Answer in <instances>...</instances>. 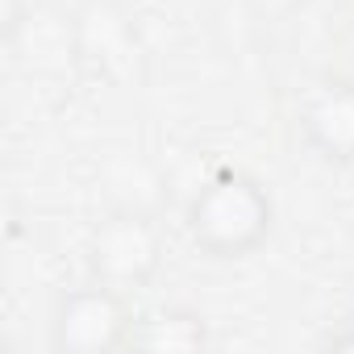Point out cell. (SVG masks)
I'll return each instance as SVG.
<instances>
[{
    "label": "cell",
    "mask_w": 354,
    "mask_h": 354,
    "mask_svg": "<svg viewBox=\"0 0 354 354\" xmlns=\"http://www.w3.org/2000/svg\"><path fill=\"white\" fill-rule=\"evenodd\" d=\"M133 346L154 354H192L209 346V325L192 308H154L133 325Z\"/></svg>",
    "instance_id": "6"
},
{
    "label": "cell",
    "mask_w": 354,
    "mask_h": 354,
    "mask_svg": "<svg viewBox=\"0 0 354 354\" xmlns=\"http://www.w3.org/2000/svg\"><path fill=\"white\" fill-rule=\"evenodd\" d=\"M162 230L142 209H117L109 213L92 238H88V271L96 283H109L117 292L146 288L162 267Z\"/></svg>",
    "instance_id": "2"
},
{
    "label": "cell",
    "mask_w": 354,
    "mask_h": 354,
    "mask_svg": "<svg viewBox=\"0 0 354 354\" xmlns=\"http://www.w3.org/2000/svg\"><path fill=\"white\" fill-rule=\"evenodd\" d=\"M275 221L267 188L246 171H217L188 205V238L209 259H246L254 254Z\"/></svg>",
    "instance_id": "1"
},
{
    "label": "cell",
    "mask_w": 354,
    "mask_h": 354,
    "mask_svg": "<svg viewBox=\"0 0 354 354\" xmlns=\"http://www.w3.org/2000/svg\"><path fill=\"white\" fill-rule=\"evenodd\" d=\"M133 325L129 292L92 279V288H75L55 304L50 346L63 354H109L133 346Z\"/></svg>",
    "instance_id": "3"
},
{
    "label": "cell",
    "mask_w": 354,
    "mask_h": 354,
    "mask_svg": "<svg viewBox=\"0 0 354 354\" xmlns=\"http://www.w3.org/2000/svg\"><path fill=\"white\" fill-rule=\"evenodd\" d=\"M75 59L92 67L100 80H129L142 59L138 26L129 21V13H121L117 5L84 9L75 17Z\"/></svg>",
    "instance_id": "4"
},
{
    "label": "cell",
    "mask_w": 354,
    "mask_h": 354,
    "mask_svg": "<svg viewBox=\"0 0 354 354\" xmlns=\"http://www.w3.org/2000/svg\"><path fill=\"white\" fill-rule=\"evenodd\" d=\"M300 129L321 158L350 167L354 162V80L321 84L300 109Z\"/></svg>",
    "instance_id": "5"
},
{
    "label": "cell",
    "mask_w": 354,
    "mask_h": 354,
    "mask_svg": "<svg viewBox=\"0 0 354 354\" xmlns=\"http://www.w3.org/2000/svg\"><path fill=\"white\" fill-rule=\"evenodd\" d=\"M333 346L337 350H354V300H350V313H346V329L333 333Z\"/></svg>",
    "instance_id": "7"
}]
</instances>
